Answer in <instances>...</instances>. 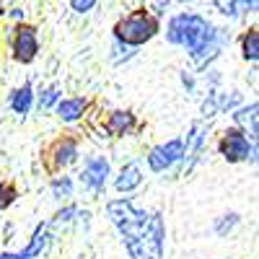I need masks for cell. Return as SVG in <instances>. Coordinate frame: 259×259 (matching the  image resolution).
Instances as JSON below:
<instances>
[{
  "label": "cell",
  "instance_id": "8fae6325",
  "mask_svg": "<svg viewBox=\"0 0 259 259\" xmlns=\"http://www.w3.org/2000/svg\"><path fill=\"white\" fill-rule=\"evenodd\" d=\"M130 127H133V114H127V112H114V114H112L109 130H112L114 135H124Z\"/></svg>",
  "mask_w": 259,
  "mask_h": 259
},
{
  "label": "cell",
  "instance_id": "d6986e66",
  "mask_svg": "<svg viewBox=\"0 0 259 259\" xmlns=\"http://www.w3.org/2000/svg\"><path fill=\"white\" fill-rule=\"evenodd\" d=\"M55 99H57V89H50V91H47V96L41 99V106H50V104H55Z\"/></svg>",
  "mask_w": 259,
  "mask_h": 259
},
{
  "label": "cell",
  "instance_id": "8992f818",
  "mask_svg": "<svg viewBox=\"0 0 259 259\" xmlns=\"http://www.w3.org/2000/svg\"><path fill=\"white\" fill-rule=\"evenodd\" d=\"M36 55V36L31 29H18L16 34V57L21 62H31Z\"/></svg>",
  "mask_w": 259,
  "mask_h": 259
},
{
  "label": "cell",
  "instance_id": "6da1fadb",
  "mask_svg": "<svg viewBox=\"0 0 259 259\" xmlns=\"http://www.w3.org/2000/svg\"><path fill=\"white\" fill-rule=\"evenodd\" d=\"M109 218L119 228L127 251L133 259H161L163 254V223L161 215H148L143 210H135L124 200L109 202Z\"/></svg>",
  "mask_w": 259,
  "mask_h": 259
},
{
  "label": "cell",
  "instance_id": "5bb4252c",
  "mask_svg": "<svg viewBox=\"0 0 259 259\" xmlns=\"http://www.w3.org/2000/svg\"><path fill=\"white\" fill-rule=\"evenodd\" d=\"M256 109H259V106L251 104L249 109H241L239 114H236V122H239V124L251 127V135H256Z\"/></svg>",
  "mask_w": 259,
  "mask_h": 259
},
{
  "label": "cell",
  "instance_id": "9a60e30c",
  "mask_svg": "<svg viewBox=\"0 0 259 259\" xmlns=\"http://www.w3.org/2000/svg\"><path fill=\"white\" fill-rule=\"evenodd\" d=\"M244 57L251 60V62L259 57V34L256 31H249L246 39H244Z\"/></svg>",
  "mask_w": 259,
  "mask_h": 259
},
{
  "label": "cell",
  "instance_id": "44dd1931",
  "mask_svg": "<svg viewBox=\"0 0 259 259\" xmlns=\"http://www.w3.org/2000/svg\"><path fill=\"white\" fill-rule=\"evenodd\" d=\"M241 3H244L246 11H254V8H256V0H241Z\"/></svg>",
  "mask_w": 259,
  "mask_h": 259
},
{
  "label": "cell",
  "instance_id": "ffe728a7",
  "mask_svg": "<svg viewBox=\"0 0 259 259\" xmlns=\"http://www.w3.org/2000/svg\"><path fill=\"white\" fill-rule=\"evenodd\" d=\"M228 218H231V221H223V223L218 226V231H221V233H226V228H231V226L236 223V215H228Z\"/></svg>",
  "mask_w": 259,
  "mask_h": 259
},
{
  "label": "cell",
  "instance_id": "52a82bcc",
  "mask_svg": "<svg viewBox=\"0 0 259 259\" xmlns=\"http://www.w3.org/2000/svg\"><path fill=\"white\" fill-rule=\"evenodd\" d=\"M106 174H109V163H106L104 158H91L89 163H85L83 182H85V184H91L94 189H99V187H104Z\"/></svg>",
  "mask_w": 259,
  "mask_h": 259
},
{
  "label": "cell",
  "instance_id": "7402d4cb",
  "mask_svg": "<svg viewBox=\"0 0 259 259\" xmlns=\"http://www.w3.org/2000/svg\"><path fill=\"white\" fill-rule=\"evenodd\" d=\"M6 192H8V189H3V187H0V207H3V205L8 202V197H3V194H6Z\"/></svg>",
  "mask_w": 259,
  "mask_h": 259
},
{
  "label": "cell",
  "instance_id": "ba28073f",
  "mask_svg": "<svg viewBox=\"0 0 259 259\" xmlns=\"http://www.w3.org/2000/svg\"><path fill=\"white\" fill-rule=\"evenodd\" d=\"M45 244H47V233H45V228H36V233H34V239H31V244L21 251V254H3L0 259H31V256H36V254H41V249H45Z\"/></svg>",
  "mask_w": 259,
  "mask_h": 259
},
{
  "label": "cell",
  "instance_id": "277c9868",
  "mask_svg": "<svg viewBox=\"0 0 259 259\" xmlns=\"http://www.w3.org/2000/svg\"><path fill=\"white\" fill-rule=\"evenodd\" d=\"M182 140H168L166 145H158V148H153L150 150V156H148V163H150V168L153 171H163V168H168L174 161H179L182 158Z\"/></svg>",
  "mask_w": 259,
  "mask_h": 259
},
{
  "label": "cell",
  "instance_id": "5b68a950",
  "mask_svg": "<svg viewBox=\"0 0 259 259\" xmlns=\"http://www.w3.org/2000/svg\"><path fill=\"white\" fill-rule=\"evenodd\" d=\"M221 150L228 161H244V158H249V140L241 133L231 130V133H226V138L221 143Z\"/></svg>",
  "mask_w": 259,
  "mask_h": 259
},
{
  "label": "cell",
  "instance_id": "9c48e42d",
  "mask_svg": "<svg viewBox=\"0 0 259 259\" xmlns=\"http://www.w3.org/2000/svg\"><path fill=\"white\" fill-rule=\"evenodd\" d=\"M140 168H138V163H130V166H124L122 168V174H119V179H117V189H122V192H130V189H135L138 184H140Z\"/></svg>",
  "mask_w": 259,
  "mask_h": 259
},
{
  "label": "cell",
  "instance_id": "7a4b0ae2",
  "mask_svg": "<svg viewBox=\"0 0 259 259\" xmlns=\"http://www.w3.org/2000/svg\"><path fill=\"white\" fill-rule=\"evenodd\" d=\"M210 36H212V29L200 16H177L168 24V39L174 45H184L189 50L202 47Z\"/></svg>",
  "mask_w": 259,
  "mask_h": 259
},
{
  "label": "cell",
  "instance_id": "4fadbf2b",
  "mask_svg": "<svg viewBox=\"0 0 259 259\" xmlns=\"http://www.w3.org/2000/svg\"><path fill=\"white\" fill-rule=\"evenodd\" d=\"M29 106H31V89H29V85H24V89L16 91V96H13V109L18 114H26Z\"/></svg>",
  "mask_w": 259,
  "mask_h": 259
},
{
  "label": "cell",
  "instance_id": "7c38bea8",
  "mask_svg": "<svg viewBox=\"0 0 259 259\" xmlns=\"http://www.w3.org/2000/svg\"><path fill=\"white\" fill-rule=\"evenodd\" d=\"M75 153H78L75 143L65 140V143L57 148V158H55V163H57V166H68V163H73V161H75Z\"/></svg>",
  "mask_w": 259,
  "mask_h": 259
},
{
  "label": "cell",
  "instance_id": "ac0fdd59",
  "mask_svg": "<svg viewBox=\"0 0 259 259\" xmlns=\"http://www.w3.org/2000/svg\"><path fill=\"white\" fill-rule=\"evenodd\" d=\"M55 194H70V182L68 179L55 182Z\"/></svg>",
  "mask_w": 259,
  "mask_h": 259
},
{
  "label": "cell",
  "instance_id": "3957f363",
  "mask_svg": "<svg viewBox=\"0 0 259 259\" xmlns=\"http://www.w3.org/2000/svg\"><path fill=\"white\" fill-rule=\"evenodd\" d=\"M153 34H156V24L148 16H143V13L124 18L122 24L117 26V36L122 41H127V45H143V41H148Z\"/></svg>",
  "mask_w": 259,
  "mask_h": 259
},
{
  "label": "cell",
  "instance_id": "30bf717a",
  "mask_svg": "<svg viewBox=\"0 0 259 259\" xmlns=\"http://www.w3.org/2000/svg\"><path fill=\"white\" fill-rule=\"evenodd\" d=\"M83 109H85V101H83V99H68V101H60L57 114H60L65 122H73V119H78V117L83 114Z\"/></svg>",
  "mask_w": 259,
  "mask_h": 259
},
{
  "label": "cell",
  "instance_id": "e0dca14e",
  "mask_svg": "<svg viewBox=\"0 0 259 259\" xmlns=\"http://www.w3.org/2000/svg\"><path fill=\"white\" fill-rule=\"evenodd\" d=\"M70 3H73V8H75V11L85 13V11H91V8H94L96 0H70Z\"/></svg>",
  "mask_w": 259,
  "mask_h": 259
},
{
  "label": "cell",
  "instance_id": "2e32d148",
  "mask_svg": "<svg viewBox=\"0 0 259 259\" xmlns=\"http://www.w3.org/2000/svg\"><path fill=\"white\" fill-rule=\"evenodd\" d=\"M215 6H218L221 13H226V16H236V0H215Z\"/></svg>",
  "mask_w": 259,
  "mask_h": 259
}]
</instances>
